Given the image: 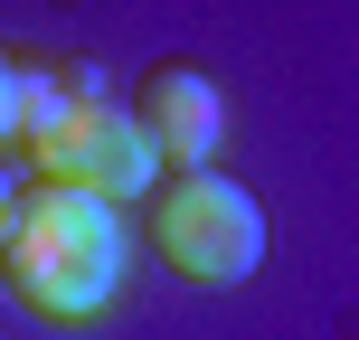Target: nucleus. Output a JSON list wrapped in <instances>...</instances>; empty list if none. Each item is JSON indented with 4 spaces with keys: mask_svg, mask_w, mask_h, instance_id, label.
Here are the masks:
<instances>
[{
    "mask_svg": "<svg viewBox=\"0 0 359 340\" xmlns=\"http://www.w3.org/2000/svg\"><path fill=\"white\" fill-rule=\"evenodd\" d=\"M123 265H133V227L95 189L29 179L0 217V274L38 322H95L123 293Z\"/></svg>",
    "mask_w": 359,
    "mask_h": 340,
    "instance_id": "nucleus-1",
    "label": "nucleus"
},
{
    "mask_svg": "<svg viewBox=\"0 0 359 340\" xmlns=\"http://www.w3.org/2000/svg\"><path fill=\"white\" fill-rule=\"evenodd\" d=\"M19 151L38 161V179H67V189L95 198H142L161 161L133 132V104L114 95V76L95 57H67V67H29V95H19Z\"/></svg>",
    "mask_w": 359,
    "mask_h": 340,
    "instance_id": "nucleus-2",
    "label": "nucleus"
},
{
    "mask_svg": "<svg viewBox=\"0 0 359 340\" xmlns=\"http://www.w3.org/2000/svg\"><path fill=\"white\" fill-rule=\"evenodd\" d=\"M151 246L189 284H246L265 265V208H255L246 179H227L217 161L170 170V179H151Z\"/></svg>",
    "mask_w": 359,
    "mask_h": 340,
    "instance_id": "nucleus-3",
    "label": "nucleus"
},
{
    "mask_svg": "<svg viewBox=\"0 0 359 340\" xmlns=\"http://www.w3.org/2000/svg\"><path fill=\"white\" fill-rule=\"evenodd\" d=\"M123 104H133V132L151 142V161H161V170H198V161L217 151V132H227L217 86H208L198 67H180V57L142 67V86H133Z\"/></svg>",
    "mask_w": 359,
    "mask_h": 340,
    "instance_id": "nucleus-4",
    "label": "nucleus"
},
{
    "mask_svg": "<svg viewBox=\"0 0 359 340\" xmlns=\"http://www.w3.org/2000/svg\"><path fill=\"white\" fill-rule=\"evenodd\" d=\"M19 95H29V57L0 48V142H19Z\"/></svg>",
    "mask_w": 359,
    "mask_h": 340,
    "instance_id": "nucleus-5",
    "label": "nucleus"
},
{
    "mask_svg": "<svg viewBox=\"0 0 359 340\" xmlns=\"http://www.w3.org/2000/svg\"><path fill=\"white\" fill-rule=\"evenodd\" d=\"M10 198H19V189H10V170H0V217H10Z\"/></svg>",
    "mask_w": 359,
    "mask_h": 340,
    "instance_id": "nucleus-6",
    "label": "nucleus"
}]
</instances>
